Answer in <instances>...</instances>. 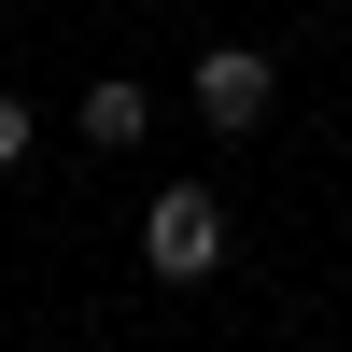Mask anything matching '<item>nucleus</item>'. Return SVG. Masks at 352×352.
<instances>
[{"mask_svg": "<svg viewBox=\"0 0 352 352\" xmlns=\"http://www.w3.org/2000/svg\"><path fill=\"white\" fill-rule=\"evenodd\" d=\"M268 99H282V71H268L254 43H212V56H197V113H212V141L268 127Z\"/></svg>", "mask_w": 352, "mask_h": 352, "instance_id": "nucleus-2", "label": "nucleus"}, {"mask_svg": "<svg viewBox=\"0 0 352 352\" xmlns=\"http://www.w3.org/2000/svg\"><path fill=\"white\" fill-rule=\"evenodd\" d=\"M141 268H155V282H212V268H226V197H212V184H155Z\"/></svg>", "mask_w": 352, "mask_h": 352, "instance_id": "nucleus-1", "label": "nucleus"}, {"mask_svg": "<svg viewBox=\"0 0 352 352\" xmlns=\"http://www.w3.org/2000/svg\"><path fill=\"white\" fill-rule=\"evenodd\" d=\"M0 169H28V99H0Z\"/></svg>", "mask_w": 352, "mask_h": 352, "instance_id": "nucleus-4", "label": "nucleus"}, {"mask_svg": "<svg viewBox=\"0 0 352 352\" xmlns=\"http://www.w3.org/2000/svg\"><path fill=\"white\" fill-rule=\"evenodd\" d=\"M141 127H155V99H141V85H85V141H99V155H127Z\"/></svg>", "mask_w": 352, "mask_h": 352, "instance_id": "nucleus-3", "label": "nucleus"}]
</instances>
